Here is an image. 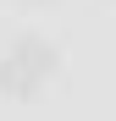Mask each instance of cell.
<instances>
[{
	"label": "cell",
	"instance_id": "1",
	"mask_svg": "<svg viewBox=\"0 0 116 121\" xmlns=\"http://www.w3.org/2000/svg\"><path fill=\"white\" fill-rule=\"evenodd\" d=\"M55 72V50L44 44V39H17L11 55H6V66H0V83H6V94H33L44 77Z\"/></svg>",
	"mask_w": 116,
	"mask_h": 121
}]
</instances>
